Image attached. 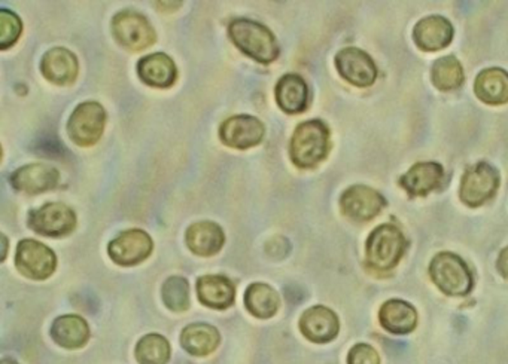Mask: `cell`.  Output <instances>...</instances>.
<instances>
[{
	"label": "cell",
	"instance_id": "10",
	"mask_svg": "<svg viewBox=\"0 0 508 364\" xmlns=\"http://www.w3.org/2000/svg\"><path fill=\"white\" fill-rule=\"evenodd\" d=\"M153 252V240L141 229H132L120 234L111 241L108 253L115 264L122 266H133L141 264Z\"/></svg>",
	"mask_w": 508,
	"mask_h": 364
},
{
	"label": "cell",
	"instance_id": "8",
	"mask_svg": "<svg viewBox=\"0 0 508 364\" xmlns=\"http://www.w3.org/2000/svg\"><path fill=\"white\" fill-rule=\"evenodd\" d=\"M28 224L35 233L56 238L72 233L77 224V217L68 205L49 203L30 214Z\"/></svg>",
	"mask_w": 508,
	"mask_h": 364
},
{
	"label": "cell",
	"instance_id": "19",
	"mask_svg": "<svg viewBox=\"0 0 508 364\" xmlns=\"http://www.w3.org/2000/svg\"><path fill=\"white\" fill-rule=\"evenodd\" d=\"M226 236L218 224L200 222L186 231V244L198 256H214L224 245Z\"/></svg>",
	"mask_w": 508,
	"mask_h": 364
},
{
	"label": "cell",
	"instance_id": "18",
	"mask_svg": "<svg viewBox=\"0 0 508 364\" xmlns=\"http://www.w3.org/2000/svg\"><path fill=\"white\" fill-rule=\"evenodd\" d=\"M41 68L49 82L57 85L72 84L78 75L77 57L69 49H49L44 56Z\"/></svg>",
	"mask_w": 508,
	"mask_h": 364
},
{
	"label": "cell",
	"instance_id": "5",
	"mask_svg": "<svg viewBox=\"0 0 508 364\" xmlns=\"http://www.w3.org/2000/svg\"><path fill=\"white\" fill-rule=\"evenodd\" d=\"M105 124V109L96 101H87L73 110L68 131L78 146H91L101 139Z\"/></svg>",
	"mask_w": 508,
	"mask_h": 364
},
{
	"label": "cell",
	"instance_id": "22",
	"mask_svg": "<svg viewBox=\"0 0 508 364\" xmlns=\"http://www.w3.org/2000/svg\"><path fill=\"white\" fill-rule=\"evenodd\" d=\"M443 181V169L436 162H424L416 164L412 170L401 177V186L412 195H427L434 189L439 188Z\"/></svg>",
	"mask_w": 508,
	"mask_h": 364
},
{
	"label": "cell",
	"instance_id": "21",
	"mask_svg": "<svg viewBox=\"0 0 508 364\" xmlns=\"http://www.w3.org/2000/svg\"><path fill=\"white\" fill-rule=\"evenodd\" d=\"M276 101L287 113H302L309 103V89L299 75H287L276 85Z\"/></svg>",
	"mask_w": 508,
	"mask_h": 364
},
{
	"label": "cell",
	"instance_id": "3",
	"mask_svg": "<svg viewBox=\"0 0 508 364\" xmlns=\"http://www.w3.org/2000/svg\"><path fill=\"white\" fill-rule=\"evenodd\" d=\"M406 245V238L398 228L380 224L367 241L368 264L380 271L394 268L403 256Z\"/></svg>",
	"mask_w": 508,
	"mask_h": 364
},
{
	"label": "cell",
	"instance_id": "24",
	"mask_svg": "<svg viewBox=\"0 0 508 364\" xmlns=\"http://www.w3.org/2000/svg\"><path fill=\"white\" fill-rule=\"evenodd\" d=\"M418 316L412 305L403 300H389L380 309V323L389 332L406 335L415 328Z\"/></svg>",
	"mask_w": 508,
	"mask_h": 364
},
{
	"label": "cell",
	"instance_id": "31",
	"mask_svg": "<svg viewBox=\"0 0 508 364\" xmlns=\"http://www.w3.org/2000/svg\"><path fill=\"white\" fill-rule=\"evenodd\" d=\"M21 30H23V25H21L18 16L8 9H2L0 11V47L2 49L13 47L20 37Z\"/></svg>",
	"mask_w": 508,
	"mask_h": 364
},
{
	"label": "cell",
	"instance_id": "25",
	"mask_svg": "<svg viewBox=\"0 0 508 364\" xmlns=\"http://www.w3.org/2000/svg\"><path fill=\"white\" fill-rule=\"evenodd\" d=\"M476 94L481 100L489 104H503L508 101V73L503 68H488L476 79Z\"/></svg>",
	"mask_w": 508,
	"mask_h": 364
},
{
	"label": "cell",
	"instance_id": "2",
	"mask_svg": "<svg viewBox=\"0 0 508 364\" xmlns=\"http://www.w3.org/2000/svg\"><path fill=\"white\" fill-rule=\"evenodd\" d=\"M228 33L236 47L255 61L269 65L278 58V42L266 26L240 18L231 23Z\"/></svg>",
	"mask_w": 508,
	"mask_h": 364
},
{
	"label": "cell",
	"instance_id": "33",
	"mask_svg": "<svg viewBox=\"0 0 508 364\" xmlns=\"http://www.w3.org/2000/svg\"><path fill=\"white\" fill-rule=\"evenodd\" d=\"M498 269L503 276L508 278V247L501 252L500 259H498Z\"/></svg>",
	"mask_w": 508,
	"mask_h": 364
},
{
	"label": "cell",
	"instance_id": "35",
	"mask_svg": "<svg viewBox=\"0 0 508 364\" xmlns=\"http://www.w3.org/2000/svg\"><path fill=\"white\" fill-rule=\"evenodd\" d=\"M0 364H16V361L11 360V359H4V360H2V363Z\"/></svg>",
	"mask_w": 508,
	"mask_h": 364
},
{
	"label": "cell",
	"instance_id": "7",
	"mask_svg": "<svg viewBox=\"0 0 508 364\" xmlns=\"http://www.w3.org/2000/svg\"><path fill=\"white\" fill-rule=\"evenodd\" d=\"M16 265L28 278L45 280L54 273L57 259L53 250L39 241L25 240L16 247Z\"/></svg>",
	"mask_w": 508,
	"mask_h": 364
},
{
	"label": "cell",
	"instance_id": "15",
	"mask_svg": "<svg viewBox=\"0 0 508 364\" xmlns=\"http://www.w3.org/2000/svg\"><path fill=\"white\" fill-rule=\"evenodd\" d=\"M300 328L312 342H330L339 333V318L325 307H313L302 314Z\"/></svg>",
	"mask_w": 508,
	"mask_h": 364
},
{
	"label": "cell",
	"instance_id": "26",
	"mask_svg": "<svg viewBox=\"0 0 508 364\" xmlns=\"http://www.w3.org/2000/svg\"><path fill=\"white\" fill-rule=\"evenodd\" d=\"M181 344L193 356H207L219 344V333L209 325H191L182 332Z\"/></svg>",
	"mask_w": 508,
	"mask_h": 364
},
{
	"label": "cell",
	"instance_id": "13",
	"mask_svg": "<svg viewBox=\"0 0 508 364\" xmlns=\"http://www.w3.org/2000/svg\"><path fill=\"white\" fill-rule=\"evenodd\" d=\"M342 210L354 221L365 222L379 214L385 207V198L367 186H354L347 189L340 200Z\"/></svg>",
	"mask_w": 508,
	"mask_h": 364
},
{
	"label": "cell",
	"instance_id": "9",
	"mask_svg": "<svg viewBox=\"0 0 508 364\" xmlns=\"http://www.w3.org/2000/svg\"><path fill=\"white\" fill-rule=\"evenodd\" d=\"M500 183V176L493 167L489 164H477L476 167L465 172L460 183V200L465 204L477 207L492 198Z\"/></svg>",
	"mask_w": 508,
	"mask_h": 364
},
{
	"label": "cell",
	"instance_id": "12",
	"mask_svg": "<svg viewBox=\"0 0 508 364\" xmlns=\"http://www.w3.org/2000/svg\"><path fill=\"white\" fill-rule=\"evenodd\" d=\"M335 66L340 75L356 87H370L377 77L375 61L358 48L342 49L335 57Z\"/></svg>",
	"mask_w": 508,
	"mask_h": 364
},
{
	"label": "cell",
	"instance_id": "29",
	"mask_svg": "<svg viewBox=\"0 0 508 364\" xmlns=\"http://www.w3.org/2000/svg\"><path fill=\"white\" fill-rule=\"evenodd\" d=\"M136 359L141 364H167L170 359V345L160 335H146L136 347Z\"/></svg>",
	"mask_w": 508,
	"mask_h": 364
},
{
	"label": "cell",
	"instance_id": "28",
	"mask_svg": "<svg viewBox=\"0 0 508 364\" xmlns=\"http://www.w3.org/2000/svg\"><path fill=\"white\" fill-rule=\"evenodd\" d=\"M432 80L437 88L449 91L458 88L464 80V72L455 57H441L432 66Z\"/></svg>",
	"mask_w": 508,
	"mask_h": 364
},
{
	"label": "cell",
	"instance_id": "4",
	"mask_svg": "<svg viewBox=\"0 0 508 364\" xmlns=\"http://www.w3.org/2000/svg\"><path fill=\"white\" fill-rule=\"evenodd\" d=\"M432 280L444 293L452 296L467 295L472 287V276L464 260L452 253H439L432 260Z\"/></svg>",
	"mask_w": 508,
	"mask_h": 364
},
{
	"label": "cell",
	"instance_id": "16",
	"mask_svg": "<svg viewBox=\"0 0 508 364\" xmlns=\"http://www.w3.org/2000/svg\"><path fill=\"white\" fill-rule=\"evenodd\" d=\"M453 36L452 25L443 16H428L416 25L413 37L419 48L439 51L450 44Z\"/></svg>",
	"mask_w": 508,
	"mask_h": 364
},
{
	"label": "cell",
	"instance_id": "34",
	"mask_svg": "<svg viewBox=\"0 0 508 364\" xmlns=\"http://www.w3.org/2000/svg\"><path fill=\"white\" fill-rule=\"evenodd\" d=\"M2 241H4V256H2V259H5V256H6V238L2 236Z\"/></svg>",
	"mask_w": 508,
	"mask_h": 364
},
{
	"label": "cell",
	"instance_id": "20",
	"mask_svg": "<svg viewBox=\"0 0 508 364\" xmlns=\"http://www.w3.org/2000/svg\"><path fill=\"white\" fill-rule=\"evenodd\" d=\"M198 299L209 308L226 309L234 302V286L221 276H202L197 283Z\"/></svg>",
	"mask_w": 508,
	"mask_h": 364
},
{
	"label": "cell",
	"instance_id": "11",
	"mask_svg": "<svg viewBox=\"0 0 508 364\" xmlns=\"http://www.w3.org/2000/svg\"><path fill=\"white\" fill-rule=\"evenodd\" d=\"M264 124L261 120L248 115L233 117L221 125V140L234 149L254 148L264 139Z\"/></svg>",
	"mask_w": 508,
	"mask_h": 364
},
{
	"label": "cell",
	"instance_id": "6",
	"mask_svg": "<svg viewBox=\"0 0 508 364\" xmlns=\"http://www.w3.org/2000/svg\"><path fill=\"white\" fill-rule=\"evenodd\" d=\"M112 32L115 39L124 48L141 51L155 42V30L145 16L124 11L113 16Z\"/></svg>",
	"mask_w": 508,
	"mask_h": 364
},
{
	"label": "cell",
	"instance_id": "27",
	"mask_svg": "<svg viewBox=\"0 0 508 364\" xmlns=\"http://www.w3.org/2000/svg\"><path fill=\"white\" fill-rule=\"evenodd\" d=\"M245 304L252 316L270 318L279 309L278 293L270 286L255 283L247 290Z\"/></svg>",
	"mask_w": 508,
	"mask_h": 364
},
{
	"label": "cell",
	"instance_id": "17",
	"mask_svg": "<svg viewBox=\"0 0 508 364\" xmlns=\"http://www.w3.org/2000/svg\"><path fill=\"white\" fill-rule=\"evenodd\" d=\"M138 72L146 85L157 88H169L178 78V70L174 60L163 52L142 58L139 61Z\"/></svg>",
	"mask_w": 508,
	"mask_h": 364
},
{
	"label": "cell",
	"instance_id": "23",
	"mask_svg": "<svg viewBox=\"0 0 508 364\" xmlns=\"http://www.w3.org/2000/svg\"><path fill=\"white\" fill-rule=\"evenodd\" d=\"M51 337L65 348H81L89 340L90 328L81 317L63 316L54 321Z\"/></svg>",
	"mask_w": 508,
	"mask_h": 364
},
{
	"label": "cell",
	"instance_id": "1",
	"mask_svg": "<svg viewBox=\"0 0 508 364\" xmlns=\"http://www.w3.org/2000/svg\"><path fill=\"white\" fill-rule=\"evenodd\" d=\"M330 148V132L323 120H307L299 125L291 140V160L300 169H312L325 160Z\"/></svg>",
	"mask_w": 508,
	"mask_h": 364
},
{
	"label": "cell",
	"instance_id": "14",
	"mask_svg": "<svg viewBox=\"0 0 508 364\" xmlns=\"http://www.w3.org/2000/svg\"><path fill=\"white\" fill-rule=\"evenodd\" d=\"M60 181V172L48 165L32 164L21 167L11 176L13 188L20 192L35 195L56 188Z\"/></svg>",
	"mask_w": 508,
	"mask_h": 364
},
{
	"label": "cell",
	"instance_id": "32",
	"mask_svg": "<svg viewBox=\"0 0 508 364\" xmlns=\"http://www.w3.org/2000/svg\"><path fill=\"white\" fill-rule=\"evenodd\" d=\"M349 364H380L379 354L375 348H371L370 345L359 344L352 348L349 359Z\"/></svg>",
	"mask_w": 508,
	"mask_h": 364
},
{
	"label": "cell",
	"instance_id": "30",
	"mask_svg": "<svg viewBox=\"0 0 508 364\" xmlns=\"http://www.w3.org/2000/svg\"><path fill=\"white\" fill-rule=\"evenodd\" d=\"M163 299L167 308L175 312L190 308V285L182 276H172L163 286Z\"/></svg>",
	"mask_w": 508,
	"mask_h": 364
}]
</instances>
